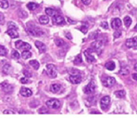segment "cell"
<instances>
[{"mask_svg": "<svg viewBox=\"0 0 137 126\" xmlns=\"http://www.w3.org/2000/svg\"><path fill=\"white\" fill-rule=\"evenodd\" d=\"M54 42H55V44L57 47H63L66 44L64 40L62 39V38H56L55 40H54Z\"/></svg>", "mask_w": 137, "mask_h": 126, "instance_id": "obj_27", "label": "cell"}, {"mask_svg": "<svg viewBox=\"0 0 137 126\" xmlns=\"http://www.w3.org/2000/svg\"><path fill=\"white\" fill-rule=\"evenodd\" d=\"M51 91L53 93L56 94V93H58L61 90V85L60 84H57V83H53V84L51 85Z\"/></svg>", "mask_w": 137, "mask_h": 126, "instance_id": "obj_18", "label": "cell"}, {"mask_svg": "<svg viewBox=\"0 0 137 126\" xmlns=\"http://www.w3.org/2000/svg\"><path fill=\"white\" fill-rule=\"evenodd\" d=\"M7 34L11 38H17V37H18V36H19L17 29H13V28H8V30L7 31Z\"/></svg>", "mask_w": 137, "mask_h": 126, "instance_id": "obj_16", "label": "cell"}, {"mask_svg": "<svg viewBox=\"0 0 137 126\" xmlns=\"http://www.w3.org/2000/svg\"><path fill=\"white\" fill-rule=\"evenodd\" d=\"M45 13L48 16H50V17H53L54 15L56 14V12L54 10L53 8H47L45 9Z\"/></svg>", "mask_w": 137, "mask_h": 126, "instance_id": "obj_24", "label": "cell"}, {"mask_svg": "<svg viewBox=\"0 0 137 126\" xmlns=\"http://www.w3.org/2000/svg\"><path fill=\"white\" fill-rule=\"evenodd\" d=\"M8 28H13V29H17V27L14 25L13 23H8Z\"/></svg>", "mask_w": 137, "mask_h": 126, "instance_id": "obj_42", "label": "cell"}, {"mask_svg": "<svg viewBox=\"0 0 137 126\" xmlns=\"http://www.w3.org/2000/svg\"><path fill=\"white\" fill-rule=\"evenodd\" d=\"M47 106L51 109H54V110H57L61 107V102L56 99H51L46 102Z\"/></svg>", "mask_w": 137, "mask_h": 126, "instance_id": "obj_3", "label": "cell"}, {"mask_svg": "<svg viewBox=\"0 0 137 126\" xmlns=\"http://www.w3.org/2000/svg\"><path fill=\"white\" fill-rule=\"evenodd\" d=\"M3 114H4V115H14L15 112L12 111L11 110H5L3 111Z\"/></svg>", "mask_w": 137, "mask_h": 126, "instance_id": "obj_40", "label": "cell"}, {"mask_svg": "<svg viewBox=\"0 0 137 126\" xmlns=\"http://www.w3.org/2000/svg\"><path fill=\"white\" fill-rule=\"evenodd\" d=\"M35 46H36L37 48L39 50L40 52H46L47 47H46V46H45V44L42 43V42L36 41L35 42Z\"/></svg>", "mask_w": 137, "mask_h": 126, "instance_id": "obj_17", "label": "cell"}, {"mask_svg": "<svg viewBox=\"0 0 137 126\" xmlns=\"http://www.w3.org/2000/svg\"><path fill=\"white\" fill-rule=\"evenodd\" d=\"M82 3H83L85 5H89L91 3V0H82Z\"/></svg>", "mask_w": 137, "mask_h": 126, "instance_id": "obj_43", "label": "cell"}, {"mask_svg": "<svg viewBox=\"0 0 137 126\" xmlns=\"http://www.w3.org/2000/svg\"><path fill=\"white\" fill-rule=\"evenodd\" d=\"M38 113H39V114H45V113H48V110H47V108H45V107H42V108H40V109H39Z\"/></svg>", "mask_w": 137, "mask_h": 126, "instance_id": "obj_37", "label": "cell"}, {"mask_svg": "<svg viewBox=\"0 0 137 126\" xmlns=\"http://www.w3.org/2000/svg\"><path fill=\"white\" fill-rule=\"evenodd\" d=\"M20 82L22 83V84H27V83L29 82V80L25 76V77H23L22 79H20Z\"/></svg>", "mask_w": 137, "mask_h": 126, "instance_id": "obj_38", "label": "cell"}, {"mask_svg": "<svg viewBox=\"0 0 137 126\" xmlns=\"http://www.w3.org/2000/svg\"><path fill=\"white\" fill-rule=\"evenodd\" d=\"M106 68L109 71H114L115 68V64L114 61H108V62L106 63Z\"/></svg>", "mask_w": 137, "mask_h": 126, "instance_id": "obj_20", "label": "cell"}, {"mask_svg": "<svg viewBox=\"0 0 137 126\" xmlns=\"http://www.w3.org/2000/svg\"><path fill=\"white\" fill-rule=\"evenodd\" d=\"M10 68H11L10 65H8V64H6V65L3 67V73H5V74H8L9 71H10Z\"/></svg>", "mask_w": 137, "mask_h": 126, "instance_id": "obj_33", "label": "cell"}, {"mask_svg": "<svg viewBox=\"0 0 137 126\" xmlns=\"http://www.w3.org/2000/svg\"><path fill=\"white\" fill-rule=\"evenodd\" d=\"M70 74L71 75H78L80 74L79 73V70H77V69H75V68H72L70 70Z\"/></svg>", "mask_w": 137, "mask_h": 126, "instance_id": "obj_34", "label": "cell"}, {"mask_svg": "<svg viewBox=\"0 0 137 126\" xmlns=\"http://www.w3.org/2000/svg\"><path fill=\"white\" fill-rule=\"evenodd\" d=\"M122 25V22L120 18H114L111 21V27L115 30H118L119 28L121 27Z\"/></svg>", "mask_w": 137, "mask_h": 126, "instance_id": "obj_14", "label": "cell"}, {"mask_svg": "<svg viewBox=\"0 0 137 126\" xmlns=\"http://www.w3.org/2000/svg\"><path fill=\"white\" fill-rule=\"evenodd\" d=\"M4 19V16H3V14L2 13H0V22H2Z\"/></svg>", "mask_w": 137, "mask_h": 126, "instance_id": "obj_46", "label": "cell"}, {"mask_svg": "<svg viewBox=\"0 0 137 126\" xmlns=\"http://www.w3.org/2000/svg\"><path fill=\"white\" fill-rule=\"evenodd\" d=\"M94 51L91 48H89L86 50V51H84V55L86 56V59L87 61V62L89 63H91V62H94V61H96V58L94 57V56L92 55V52Z\"/></svg>", "mask_w": 137, "mask_h": 126, "instance_id": "obj_9", "label": "cell"}, {"mask_svg": "<svg viewBox=\"0 0 137 126\" xmlns=\"http://www.w3.org/2000/svg\"><path fill=\"white\" fill-rule=\"evenodd\" d=\"M101 82L104 86L111 87L115 84V79L112 76H103L101 77Z\"/></svg>", "mask_w": 137, "mask_h": 126, "instance_id": "obj_2", "label": "cell"}, {"mask_svg": "<svg viewBox=\"0 0 137 126\" xmlns=\"http://www.w3.org/2000/svg\"><path fill=\"white\" fill-rule=\"evenodd\" d=\"M101 27L104 28V29H108L109 27V25H108V23L107 22H102L101 23Z\"/></svg>", "mask_w": 137, "mask_h": 126, "instance_id": "obj_35", "label": "cell"}, {"mask_svg": "<svg viewBox=\"0 0 137 126\" xmlns=\"http://www.w3.org/2000/svg\"><path fill=\"white\" fill-rule=\"evenodd\" d=\"M114 95L117 98H123V97L126 96V91H124V90H120V91H115Z\"/></svg>", "mask_w": 137, "mask_h": 126, "instance_id": "obj_22", "label": "cell"}, {"mask_svg": "<svg viewBox=\"0 0 137 126\" xmlns=\"http://www.w3.org/2000/svg\"><path fill=\"white\" fill-rule=\"evenodd\" d=\"M8 2L7 0H0V8L5 9L8 8Z\"/></svg>", "mask_w": 137, "mask_h": 126, "instance_id": "obj_29", "label": "cell"}, {"mask_svg": "<svg viewBox=\"0 0 137 126\" xmlns=\"http://www.w3.org/2000/svg\"><path fill=\"white\" fill-rule=\"evenodd\" d=\"M66 37H67V38L70 39V40H72V35H71L70 33H68V32H66Z\"/></svg>", "mask_w": 137, "mask_h": 126, "instance_id": "obj_44", "label": "cell"}, {"mask_svg": "<svg viewBox=\"0 0 137 126\" xmlns=\"http://www.w3.org/2000/svg\"><path fill=\"white\" fill-rule=\"evenodd\" d=\"M39 23L42 25H46L49 23V18L48 15H42L39 17Z\"/></svg>", "mask_w": 137, "mask_h": 126, "instance_id": "obj_19", "label": "cell"}, {"mask_svg": "<svg viewBox=\"0 0 137 126\" xmlns=\"http://www.w3.org/2000/svg\"><path fill=\"white\" fill-rule=\"evenodd\" d=\"M20 94L22 95L23 97H29L32 95V91L29 89V88L22 87L20 89Z\"/></svg>", "mask_w": 137, "mask_h": 126, "instance_id": "obj_15", "label": "cell"}, {"mask_svg": "<svg viewBox=\"0 0 137 126\" xmlns=\"http://www.w3.org/2000/svg\"><path fill=\"white\" fill-rule=\"evenodd\" d=\"M96 84L93 80H91V82L89 83L88 85H86V86L84 87V93L86 95H91L95 92L96 91Z\"/></svg>", "mask_w": 137, "mask_h": 126, "instance_id": "obj_5", "label": "cell"}, {"mask_svg": "<svg viewBox=\"0 0 137 126\" xmlns=\"http://www.w3.org/2000/svg\"><path fill=\"white\" fill-rule=\"evenodd\" d=\"M12 57L13 59H19L20 58V55L19 53H18V51H16V50H13V51H12Z\"/></svg>", "mask_w": 137, "mask_h": 126, "instance_id": "obj_32", "label": "cell"}, {"mask_svg": "<svg viewBox=\"0 0 137 126\" xmlns=\"http://www.w3.org/2000/svg\"><path fill=\"white\" fill-rule=\"evenodd\" d=\"M74 63L76 65H80V64L82 63V58L81 55H78L76 56V58L74 59Z\"/></svg>", "mask_w": 137, "mask_h": 126, "instance_id": "obj_30", "label": "cell"}, {"mask_svg": "<svg viewBox=\"0 0 137 126\" xmlns=\"http://www.w3.org/2000/svg\"><path fill=\"white\" fill-rule=\"evenodd\" d=\"M110 97L108 96H104L102 99L101 100V108L103 110H106L110 106Z\"/></svg>", "mask_w": 137, "mask_h": 126, "instance_id": "obj_7", "label": "cell"}, {"mask_svg": "<svg viewBox=\"0 0 137 126\" xmlns=\"http://www.w3.org/2000/svg\"><path fill=\"white\" fill-rule=\"evenodd\" d=\"M29 65L32 66L34 70H38L39 68V62L37 60H31L29 61Z\"/></svg>", "mask_w": 137, "mask_h": 126, "instance_id": "obj_25", "label": "cell"}, {"mask_svg": "<svg viewBox=\"0 0 137 126\" xmlns=\"http://www.w3.org/2000/svg\"><path fill=\"white\" fill-rule=\"evenodd\" d=\"M130 73V70L128 66H123V67L120 68V70L119 71V74L122 76H127Z\"/></svg>", "mask_w": 137, "mask_h": 126, "instance_id": "obj_23", "label": "cell"}, {"mask_svg": "<svg viewBox=\"0 0 137 126\" xmlns=\"http://www.w3.org/2000/svg\"><path fill=\"white\" fill-rule=\"evenodd\" d=\"M126 45L127 47H129V48L133 47L134 49L137 50V37H135L133 38L127 39L126 42Z\"/></svg>", "mask_w": 137, "mask_h": 126, "instance_id": "obj_11", "label": "cell"}, {"mask_svg": "<svg viewBox=\"0 0 137 126\" xmlns=\"http://www.w3.org/2000/svg\"><path fill=\"white\" fill-rule=\"evenodd\" d=\"M27 8L29 9L30 11H33L36 8H38V4L36 3H32V2H31V3H28L27 4Z\"/></svg>", "mask_w": 137, "mask_h": 126, "instance_id": "obj_26", "label": "cell"}, {"mask_svg": "<svg viewBox=\"0 0 137 126\" xmlns=\"http://www.w3.org/2000/svg\"><path fill=\"white\" fill-rule=\"evenodd\" d=\"M134 68H135V70H136V71H137V63L136 64V65H135V67H134Z\"/></svg>", "mask_w": 137, "mask_h": 126, "instance_id": "obj_48", "label": "cell"}, {"mask_svg": "<svg viewBox=\"0 0 137 126\" xmlns=\"http://www.w3.org/2000/svg\"><path fill=\"white\" fill-rule=\"evenodd\" d=\"M69 80L71 83L74 85H77V84H79V83L82 82V76L78 74V75H71L70 77H69Z\"/></svg>", "mask_w": 137, "mask_h": 126, "instance_id": "obj_13", "label": "cell"}, {"mask_svg": "<svg viewBox=\"0 0 137 126\" xmlns=\"http://www.w3.org/2000/svg\"><path fill=\"white\" fill-rule=\"evenodd\" d=\"M53 23L54 25H64L66 21L65 18L62 15L56 13V15L53 17Z\"/></svg>", "mask_w": 137, "mask_h": 126, "instance_id": "obj_6", "label": "cell"}, {"mask_svg": "<svg viewBox=\"0 0 137 126\" xmlns=\"http://www.w3.org/2000/svg\"><path fill=\"white\" fill-rule=\"evenodd\" d=\"M104 46V42L101 41V40H98V41H96L91 43V48L94 51H101L103 48Z\"/></svg>", "mask_w": 137, "mask_h": 126, "instance_id": "obj_10", "label": "cell"}, {"mask_svg": "<svg viewBox=\"0 0 137 126\" xmlns=\"http://www.w3.org/2000/svg\"><path fill=\"white\" fill-rule=\"evenodd\" d=\"M47 71H48V74L49 75V76L51 78L56 77V75H57V73H56V69L53 64H48V65H47Z\"/></svg>", "mask_w": 137, "mask_h": 126, "instance_id": "obj_8", "label": "cell"}, {"mask_svg": "<svg viewBox=\"0 0 137 126\" xmlns=\"http://www.w3.org/2000/svg\"><path fill=\"white\" fill-rule=\"evenodd\" d=\"M15 47L16 48L20 49L22 51H28V50L31 49V46L30 44H28L27 42H24L21 40H18L15 42Z\"/></svg>", "mask_w": 137, "mask_h": 126, "instance_id": "obj_4", "label": "cell"}, {"mask_svg": "<svg viewBox=\"0 0 137 126\" xmlns=\"http://www.w3.org/2000/svg\"><path fill=\"white\" fill-rule=\"evenodd\" d=\"M0 87H1V90L3 91H4L5 93H11L12 91H13V86L7 82H3L0 85Z\"/></svg>", "mask_w": 137, "mask_h": 126, "instance_id": "obj_12", "label": "cell"}, {"mask_svg": "<svg viewBox=\"0 0 137 126\" xmlns=\"http://www.w3.org/2000/svg\"><path fill=\"white\" fill-rule=\"evenodd\" d=\"M7 55V49L3 46L0 45V56H4Z\"/></svg>", "mask_w": 137, "mask_h": 126, "instance_id": "obj_31", "label": "cell"}, {"mask_svg": "<svg viewBox=\"0 0 137 126\" xmlns=\"http://www.w3.org/2000/svg\"><path fill=\"white\" fill-rule=\"evenodd\" d=\"M80 30H81L82 32L83 33H86L87 32V30H88V27H87V26H85V25H82L81 28H80Z\"/></svg>", "mask_w": 137, "mask_h": 126, "instance_id": "obj_36", "label": "cell"}, {"mask_svg": "<svg viewBox=\"0 0 137 126\" xmlns=\"http://www.w3.org/2000/svg\"><path fill=\"white\" fill-rule=\"evenodd\" d=\"M120 35H121V32H120V31H115V32H114V37L115 38H118V37H120Z\"/></svg>", "mask_w": 137, "mask_h": 126, "instance_id": "obj_41", "label": "cell"}, {"mask_svg": "<svg viewBox=\"0 0 137 126\" xmlns=\"http://www.w3.org/2000/svg\"><path fill=\"white\" fill-rule=\"evenodd\" d=\"M32 56V53L29 51H23L22 52V57L24 59V60H27L29 57Z\"/></svg>", "mask_w": 137, "mask_h": 126, "instance_id": "obj_28", "label": "cell"}, {"mask_svg": "<svg viewBox=\"0 0 137 126\" xmlns=\"http://www.w3.org/2000/svg\"><path fill=\"white\" fill-rule=\"evenodd\" d=\"M132 23V19L130 16H126L124 18V24L126 27H130Z\"/></svg>", "mask_w": 137, "mask_h": 126, "instance_id": "obj_21", "label": "cell"}, {"mask_svg": "<svg viewBox=\"0 0 137 126\" xmlns=\"http://www.w3.org/2000/svg\"><path fill=\"white\" fill-rule=\"evenodd\" d=\"M134 30L136 31V32H137V24L135 26V27H134Z\"/></svg>", "mask_w": 137, "mask_h": 126, "instance_id": "obj_47", "label": "cell"}, {"mask_svg": "<svg viewBox=\"0 0 137 126\" xmlns=\"http://www.w3.org/2000/svg\"><path fill=\"white\" fill-rule=\"evenodd\" d=\"M23 74H24V76H25L26 77H31L32 76V73L29 72V71H27V70L23 71Z\"/></svg>", "mask_w": 137, "mask_h": 126, "instance_id": "obj_39", "label": "cell"}, {"mask_svg": "<svg viewBox=\"0 0 137 126\" xmlns=\"http://www.w3.org/2000/svg\"><path fill=\"white\" fill-rule=\"evenodd\" d=\"M27 31L28 33H30L34 37H40V36H42L44 34L43 31L41 28L31 23H27Z\"/></svg>", "mask_w": 137, "mask_h": 126, "instance_id": "obj_1", "label": "cell"}, {"mask_svg": "<svg viewBox=\"0 0 137 126\" xmlns=\"http://www.w3.org/2000/svg\"><path fill=\"white\" fill-rule=\"evenodd\" d=\"M132 79H133L134 80H136V81H137V73H135V74L132 75Z\"/></svg>", "mask_w": 137, "mask_h": 126, "instance_id": "obj_45", "label": "cell"}]
</instances>
